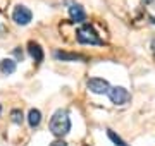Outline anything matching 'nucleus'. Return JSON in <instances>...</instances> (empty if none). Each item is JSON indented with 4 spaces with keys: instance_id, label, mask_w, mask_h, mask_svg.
<instances>
[{
    "instance_id": "obj_1",
    "label": "nucleus",
    "mask_w": 155,
    "mask_h": 146,
    "mask_svg": "<svg viewBox=\"0 0 155 146\" xmlns=\"http://www.w3.org/2000/svg\"><path fill=\"white\" fill-rule=\"evenodd\" d=\"M50 131L55 138H64L71 131V119L66 110H57L50 119Z\"/></svg>"
},
{
    "instance_id": "obj_2",
    "label": "nucleus",
    "mask_w": 155,
    "mask_h": 146,
    "mask_svg": "<svg viewBox=\"0 0 155 146\" xmlns=\"http://www.w3.org/2000/svg\"><path fill=\"white\" fill-rule=\"evenodd\" d=\"M76 38H78V41L83 43V45H104V40L98 38L97 31H95L93 26H90V24H83L81 28H78Z\"/></svg>"
},
{
    "instance_id": "obj_3",
    "label": "nucleus",
    "mask_w": 155,
    "mask_h": 146,
    "mask_svg": "<svg viewBox=\"0 0 155 146\" xmlns=\"http://www.w3.org/2000/svg\"><path fill=\"white\" fill-rule=\"evenodd\" d=\"M86 88L95 95H109L110 91V84L102 78H90L86 81Z\"/></svg>"
},
{
    "instance_id": "obj_4",
    "label": "nucleus",
    "mask_w": 155,
    "mask_h": 146,
    "mask_svg": "<svg viewBox=\"0 0 155 146\" xmlns=\"http://www.w3.org/2000/svg\"><path fill=\"white\" fill-rule=\"evenodd\" d=\"M109 98L114 105H126L127 101L131 100V95H129V91L126 88H122V86H114L110 88L109 91Z\"/></svg>"
},
{
    "instance_id": "obj_5",
    "label": "nucleus",
    "mask_w": 155,
    "mask_h": 146,
    "mask_svg": "<svg viewBox=\"0 0 155 146\" xmlns=\"http://www.w3.org/2000/svg\"><path fill=\"white\" fill-rule=\"evenodd\" d=\"M12 19L16 24H21V26H26V24L31 23L33 19V14L26 5H16L14 11H12Z\"/></svg>"
},
{
    "instance_id": "obj_6",
    "label": "nucleus",
    "mask_w": 155,
    "mask_h": 146,
    "mask_svg": "<svg viewBox=\"0 0 155 146\" xmlns=\"http://www.w3.org/2000/svg\"><path fill=\"white\" fill-rule=\"evenodd\" d=\"M54 57L57 60H62V62H76V60L84 62L86 60V57L81 55V53H69V52H61V50H57L54 53Z\"/></svg>"
},
{
    "instance_id": "obj_7",
    "label": "nucleus",
    "mask_w": 155,
    "mask_h": 146,
    "mask_svg": "<svg viewBox=\"0 0 155 146\" xmlns=\"http://www.w3.org/2000/svg\"><path fill=\"white\" fill-rule=\"evenodd\" d=\"M69 17L74 23H83L84 19H86V12H84V9L79 4H72L69 7Z\"/></svg>"
},
{
    "instance_id": "obj_8",
    "label": "nucleus",
    "mask_w": 155,
    "mask_h": 146,
    "mask_svg": "<svg viewBox=\"0 0 155 146\" xmlns=\"http://www.w3.org/2000/svg\"><path fill=\"white\" fill-rule=\"evenodd\" d=\"M28 53L31 55L35 62H43V50H41V46L38 43H35V41H29L28 43Z\"/></svg>"
},
{
    "instance_id": "obj_9",
    "label": "nucleus",
    "mask_w": 155,
    "mask_h": 146,
    "mask_svg": "<svg viewBox=\"0 0 155 146\" xmlns=\"http://www.w3.org/2000/svg\"><path fill=\"white\" fill-rule=\"evenodd\" d=\"M40 122H41V112H40L38 108H31L28 113V124H29V127H38Z\"/></svg>"
},
{
    "instance_id": "obj_10",
    "label": "nucleus",
    "mask_w": 155,
    "mask_h": 146,
    "mask_svg": "<svg viewBox=\"0 0 155 146\" xmlns=\"http://www.w3.org/2000/svg\"><path fill=\"white\" fill-rule=\"evenodd\" d=\"M0 72L2 74H12L16 72V62L12 60V59H4V60H0Z\"/></svg>"
},
{
    "instance_id": "obj_11",
    "label": "nucleus",
    "mask_w": 155,
    "mask_h": 146,
    "mask_svg": "<svg viewBox=\"0 0 155 146\" xmlns=\"http://www.w3.org/2000/svg\"><path fill=\"white\" fill-rule=\"evenodd\" d=\"M107 136L110 138V141H112V143H114L116 146H127V144H126V141L122 139L121 136H117V134H116V132H114L112 129H109V131H107Z\"/></svg>"
},
{
    "instance_id": "obj_12",
    "label": "nucleus",
    "mask_w": 155,
    "mask_h": 146,
    "mask_svg": "<svg viewBox=\"0 0 155 146\" xmlns=\"http://www.w3.org/2000/svg\"><path fill=\"white\" fill-rule=\"evenodd\" d=\"M11 119H12V122L14 124H17V125H21L22 124V120H24V115H22V112L21 110H12L11 112Z\"/></svg>"
},
{
    "instance_id": "obj_13",
    "label": "nucleus",
    "mask_w": 155,
    "mask_h": 146,
    "mask_svg": "<svg viewBox=\"0 0 155 146\" xmlns=\"http://www.w3.org/2000/svg\"><path fill=\"white\" fill-rule=\"evenodd\" d=\"M50 146H67V144L64 143V141H54V143H52Z\"/></svg>"
},
{
    "instance_id": "obj_14",
    "label": "nucleus",
    "mask_w": 155,
    "mask_h": 146,
    "mask_svg": "<svg viewBox=\"0 0 155 146\" xmlns=\"http://www.w3.org/2000/svg\"><path fill=\"white\" fill-rule=\"evenodd\" d=\"M14 53H16L17 59H21V60H22V52L21 50H14Z\"/></svg>"
},
{
    "instance_id": "obj_15",
    "label": "nucleus",
    "mask_w": 155,
    "mask_h": 146,
    "mask_svg": "<svg viewBox=\"0 0 155 146\" xmlns=\"http://www.w3.org/2000/svg\"><path fill=\"white\" fill-rule=\"evenodd\" d=\"M0 113H2V105H0Z\"/></svg>"
}]
</instances>
